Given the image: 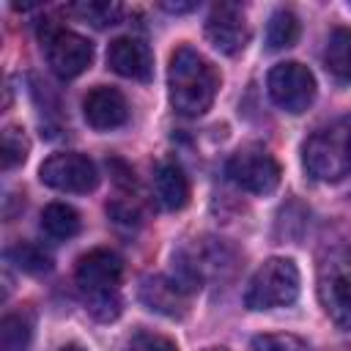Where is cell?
<instances>
[{
	"label": "cell",
	"mask_w": 351,
	"mask_h": 351,
	"mask_svg": "<svg viewBox=\"0 0 351 351\" xmlns=\"http://www.w3.org/2000/svg\"><path fill=\"white\" fill-rule=\"evenodd\" d=\"M107 66L115 74L126 77V80L148 82L151 74H154V55H151V49H148L145 41L132 38V36H121V38L110 41Z\"/></svg>",
	"instance_id": "obj_12"
},
{
	"label": "cell",
	"mask_w": 351,
	"mask_h": 351,
	"mask_svg": "<svg viewBox=\"0 0 351 351\" xmlns=\"http://www.w3.org/2000/svg\"><path fill=\"white\" fill-rule=\"evenodd\" d=\"M318 296L326 315L351 332V247L329 252L318 271Z\"/></svg>",
	"instance_id": "obj_4"
},
{
	"label": "cell",
	"mask_w": 351,
	"mask_h": 351,
	"mask_svg": "<svg viewBox=\"0 0 351 351\" xmlns=\"http://www.w3.org/2000/svg\"><path fill=\"white\" fill-rule=\"evenodd\" d=\"M252 351H299V343L282 335H261L252 340Z\"/></svg>",
	"instance_id": "obj_24"
},
{
	"label": "cell",
	"mask_w": 351,
	"mask_h": 351,
	"mask_svg": "<svg viewBox=\"0 0 351 351\" xmlns=\"http://www.w3.org/2000/svg\"><path fill=\"white\" fill-rule=\"evenodd\" d=\"M41 44H44L49 69L60 80L80 77L93 60V44L85 36H80L74 30H66V27H47Z\"/></svg>",
	"instance_id": "obj_7"
},
{
	"label": "cell",
	"mask_w": 351,
	"mask_h": 351,
	"mask_svg": "<svg viewBox=\"0 0 351 351\" xmlns=\"http://www.w3.org/2000/svg\"><path fill=\"white\" fill-rule=\"evenodd\" d=\"M30 143L25 137V132L19 126H5L3 129V143H0V162L3 170H14L16 165H22L27 159Z\"/></svg>",
	"instance_id": "obj_21"
},
{
	"label": "cell",
	"mask_w": 351,
	"mask_h": 351,
	"mask_svg": "<svg viewBox=\"0 0 351 351\" xmlns=\"http://www.w3.org/2000/svg\"><path fill=\"white\" fill-rule=\"evenodd\" d=\"M71 11L93 27H107V25H115L121 19L123 5L121 3H107V0H88V3H74Z\"/></svg>",
	"instance_id": "obj_20"
},
{
	"label": "cell",
	"mask_w": 351,
	"mask_h": 351,
	"mask_svg": "<svg viewBox=\"0 0 351 351\" xmlns=\"http://www.w3.org/2000/svg\"><path fill=\"white\" fill-rule=\"evenodd\" d=\"M85 310L96 321H115L121 315V296L118 291H101V293H85Z\"/></svg>",
	"instance_id": "obj_22"
},
{
	"label": "cell",
	"mask_w": 351,
	"mask_h": 351,
	"mask_svg": "<svg viewBox=\"0 0 351 351\" xmlns=\"http://www.w3.org/2000/svg\"><path fill=\"white\" fill-rule=\"evenodd\" d=\"M186 291L173 280V277H145L140 285V302L154 310L162 313L167 318H184L186 315Z\"/></svg>",
	"instance_id": "obj_13"
},
{
	"label": "cell",
	"mask_w": 351,
	"mask_h": 351,
	"mask_svg": "<svg viewBox=\"0 0 351 351\" xmlns=\"http://www.w3.org/2000/svg\"><path fill=\"white\" fill-rule=\"evenodd\" d=\"M167 90L173 110L186 118H195L211 107L219 90V74L197 49L184 44L170 55Z\"/></svg>",
	"instance_id": "obj_1"
},
{
	"label": "cell",
	"mask_w": 351,
	"mask_h": 351,
	"mask_svg": "<svg viewBox=\"0 0 351 351\" xmlns=\"http://www.w3.org/2000/svg\"><path fill=\"white\" fill-rule=\"evenodd\" d=\"M154 192L162 208L178 211L189 203V178L178 162H162L154 176Z\"/></svg>",
	"instance_id": "obj_14"
},
{
	"label": "cell",
	"mask_w": 351,
	"mask_h": 351,
	"mask_svg": "<svg viewBox=\"0 0 351 351\" xmlns=\"http://www.w3.org/2000/svg\"><path fill=\"white\" fill-rule=\"evenodd\" d=\"M208 351H219V348H208Z\"/></svg>",
	"instance_id": "obj_27"
},
{
	"label": "cell",
	"mask_w": 351,
	"mask_h": 351,
	"mask_svg": "<svg viewBox=\"0 0 351 351\" xmlns=\"http://www.w3.org/2000/svg\"><path fill=\"white\" fill-rule=\"evenodd\" d=\"M33 340V318L27 313H8L0 321V351H27Z\"/></svg>",
	"instance_id": "obj_16"
},
{
	"label": "cell",
	"mask_w": 351,
	"mask_h": 351,
	"mask_svg": "<svg viewBox=\"0 0 351 351\" xmlns=\"http://www.w3.org/2000/svg\"><path fill=\"white\" fill-rule=\"evenodd\" d=\"M299 296V269L291 258H269L258 271L252 274L244 304L250 310H274L288 307Z\"/></svg>",
	"instance_id": "obj_3"
},
{
	"label": "cell",
	"mask_w": 351,
	"mask_h": 351,
	"mask_svg": "<svg viewBox=\"0 0 351 351\" xmlns=\"http://www.w3.org/2000/svg\"><path fill=\"white\" fill-rule=\"evenodd\" d=\"M60 351H82V348H80V346H74V343H71V346H63V348H60Z\"/></svg>",
	"instance_id": "obj_26"
},
{
	"label": "cell",
	"mask_w": 351,
	"mask_h": 351,
	"mask_svg": "<svg viewBox=\"0 0 351 351\" xmlns=\"http://www.w3.org/2000/svg\"><path fill=\"white\" fill-rule=\"evenodd\" d=\"M266 88L271 101L291 115L304 112L315 99V77L307 66L296 60L277 63L266 77Z\"/></svg>",
	"instance_id": "obj_5"
},
{
	"label": "cell",
	"mask_w": 351,
	"mask_h": 351,
	"mask_svg": "<svg viewBox=\"0 0 351 351\" xmlns=\"http://www.w3.org/2000/svg\"><path fill=\"white\" fill-rule=\"evenodd\" d=\"M121 351H178V346L165 335H156V332H148V329H137V332H132L126 337Z\"/></svg>",
	"instance_id": "obj_23"
},
{
	"label": "cell",
	"mask_w": 351,
	"mask_h": 351,
	"mask_svg": "<svg viewBox=\"0 0 351 351\" xmlns=\"http://www.w3.org/2000/svg\"><path fill=\"white\" fill-rule=\"evenodd\" d=\"M82 115H85L88 126H93L99 132H107V129H118L129 121V104H126V96L118 88L96 85L82 99Z\"/></svg>",
	"instance_id": "obj_11"
},
{
	"label": "cell",
	"mask_w": 351,
	"mask_h": 351,
	"mask_svg": "<svg viewBox=\"0 0 351 351\" xmlns=\"http://www.w3.org/2000/svg\"><path fill=\"white\" fill-rule=\"evenodd\" d=\"M299 38V19L293 11L288 8H277L271 16H269V25H266V44L269 49H288L293 47Z\"/></svg>",
	"instance_id": "obj_19"
},
{
	"label": "cell",
	"mask_w": 351,
	"mask_h": 351,
	"mask_svg": "<svg viewBox=\"0 0 351 351\" xmlns=\"http://www.w3.org/2000/svg\"><path fill=\"white\" fill-rule=\"evenodd\" d=\"M206 38L222 55H239L250 41L244 8L236 3H217L206 19Z\"/></svg>",
	"instance_id": "obj_9"
},
{
	"label": "cell",
	"mask_w": 351,
	"mask_h": 351,
	"mask_svg": "<svg viewBox=\"0 0 351 351\" xmlns=\"http://www.w3.org/2000/svg\"><path fill=\"white\" fill-rule=\"evenodd\" d=\"M225 173H228V178L236 186H241L244 192H252V195H269V192H274L280 186V176H282L277 159L269 151L255 148V145L236 151L228 159Z\"/></svg>",
	"instance_id": "obj_6"
},
{
	"label": "cell",
	"mask_w": 351,
	"mask_h": 351,
	"mask_svg": "<svg viewBox=\"0 0 351 351\" xmlns=\"http://www.w3.org/2000/svg\"><path fill=\"white\" fill-rule=\"evenodd\" d=\"M324 63L337 80L351 82V27L332 30L326 49H324Z\"/></svg>",
	"instance_id": "obj_15"
},
{
	"label": "cell",
	"mask_w": 351,
	"mask_h": 351,
	"mask_svg": "<svg viewBox=\"0 0 351 351\" xmlns=\"http://www.w3.org/2000/svg\"><path fill=\"white\" fill-rule=\"evenodd\" d=\"M165 11H173V14H184V11H192L195 3H162Z\"/></svg>",
	"instance_id": "obj_25"
},
{
	"label": "cell",
	"mask_w": 351,
	"mask_h": 351,
	"mask_svg": "<svg viewBox=\"0 0 351 351\" xmlns=\"http://www.w3.org/2000/svg\"><path fill=\"white\" fill-rule=\"evenodd\" d=\"M38 178L52 189L74 192V195L93 192L99 184L96 165L88 156L74 154V151H60V154H52L49 159H44L38 167Z\"/></svg>",
	"instance_id": "obj_8"
},
{
	"label": "cell",
	"mask_w": 351,
	"mask_h": 351,
	"mask_svg": "<svg viewBox=\"0 0 351 351\" xmlns=\"http://www.w3.org/2000/svg\"><path fill=\"white\" fill-rule=\"evenodd\" d=\"M307 176L315 181H340L351 173V115L321 126L302 148Z\"/></svg>",
	"instance_id": "obj_2"
},
{
	"label": "cell",
	"mask_w": 351,
	"mask_h": 351,
	"mask_svg": "<svg viewBox=\"0 0 351 351\" xmlns=\"http://www.w3.org/2000/svg\"><path fill=\"white\" fill-rule=\"evenodd\" d=\"M41 228L52 239H71L80 233V214L66 203H49L41 211Z\"/></svg>",
	"instance_id": "obj_17"
},
{
	"label": "cell",
	"mask_w": 351,
	"mask_h": 351,
	"mask_svg": "<svg viewBox=\"0 0 351 351\" xmlns=\"http://www.w3.org/2000/svg\"><path fill=\"white\" fill-rule=\"evenodd\" d=\"M121 274H123L121 255L112 250H104V247L85 252L77 261V271H74L82 296L85 293H101V291H118Z\"/></svg>",
	"instance_id": "obj_10"
},
{
	"label": "cell",
	"mask_w": 351,
	"mask_h": 351,
	"mask_svg": "<svg viewBox=\"0 0 351 351\" xmlns=\"http://www.w3.org/2000/svg\"><path fill=\"white\" fill-rule=\"evenodd\" d=\"M5 258L27 274H44L52 269V255L36 241H16L14 247L5 250Z\"/></svg>",
	"instance_id": "obj_18"
}]
</instances>
